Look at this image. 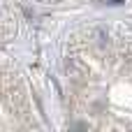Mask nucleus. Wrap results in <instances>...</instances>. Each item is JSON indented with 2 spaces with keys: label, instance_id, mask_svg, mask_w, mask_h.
<instances>
[{
  "label": "nucleus",
  "instance_id": "obj_1",
  "mask_svg": "<svg viewBox=\"0 0 132 132\" xmlns=\"http://www.w3.org/2000/svg\"><path fill=\"white\" fill-rule=\"evenodd\" d=\"M65 72L74 79H84L86 77V67L79 63V58H67L65 60Z\"/></svg>",
  "mask_w": 132,
  "mask_h": 132
},
{
  "label": "nucleus",
  "instance_id": "obj_2",
  "mask_svg": "<svg viewBox=\"0 0 132 132\" xmlns=\"http://www.w3.org/2000/svg\"><path fill=\"white\" fill-rule=\"evenodd\" d=\"M93 37H95V46H97L100 51H104V49L109 46V32H107L104 28H97V30L93 32Z\"/></svg>",
  "mask_w": 132,
  "mask_h": 132
}]
</instances>
